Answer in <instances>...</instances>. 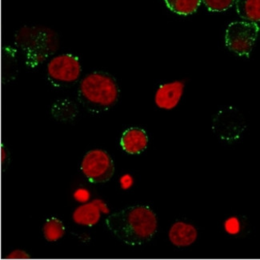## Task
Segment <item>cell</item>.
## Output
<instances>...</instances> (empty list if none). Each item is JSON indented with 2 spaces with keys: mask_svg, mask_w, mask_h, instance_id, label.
<instances>
[{
  "mask_svg": "<svg viewBox=\"0 0 260 260\" xmlns=\"http://www.w3.org/2000/svg\"><path fill=\"white\" fill-rule=\"evenodd\" d=\"M105 223L111 234L128 246L148 243L158 228L156 215L145 205L132 206L111 214Z\"/></svg>",
  "mask_w": 260,
  "mask_h": 260,
  "instance_id": "obj_1",
  "label": "cell"
},
{
  "mask_svg": "<svg viewBox=\"0 0 260 260\" xmlns=\"http://www.w3.org/2000/svg\"><path fill=\"white\" fill-rule=\"evenodd\" d=\"M77 97L79 102L89 112L102 113L111 109L118 102L119 85L110 74L94 72L82 80Z\"/></svg>",
  "mask_w": 260,
  "mask_h": 260,
  "instance_id": "obj_2",
  "label": "cell"
},
{
  "mask_svg": "<svg viewBox=\"0 0 260 260\" xmlns=\"http://www.w3.org/2000/svg\"><path fill=\"white\" fill-rule=\"evenodd\" d=\"M16 44L26 58V64L36 68L57 51L58 41L54 33L44 29L31 28L21 31Z\"/></svg>",
  "mask_w": 260,
  "mask_h": 260,
  "instance_id": "obj_3",
  "label": "cell"
},
{
  "mask_svg": "<svg viewBox=\"0 0 260 260\" xmlns=\"http://www.w3.org/2000/svg\"><path fill=\"white\" fill-rule=\"evenodd\" d=\"M259 27L247 21L233 22L228 26L225 42L228 49L239 56L249 57L258 38Z\"/></svg>",
  "mask_w": 260,
  "mask_h": 260,
  "instance_id": "obj_4",
  "label": "cell"
},
{
  "mask_svg": "<svg viewBox=\"0 0 260 260\" xmlns=\"http://www.w3.org/2000/svg\"><path fill=\"white\" fill-rule=\"evenodd\" d=\"M243 115L234 107H226L217 112L212 121V131L217 137L226 143L239 140L245 130Z\"/></svg>",
  "mask_w": 260,
  "mask_h": 260,
  "instance_id": "obj_5",
  "label": "cell"
},
{
  "mask_svg": "<svg viewBox=\"0 0 260 260\" xmlns=\"http://www.w3.org/2000/svg\"><path fill=\"white\" fill-rule=\"evenodd\" d=\"M81 170L91 183H107L113 177L115 164L107 151L94 149L86 153L82 162Z\"/></svg>",
  "mask_w": 260,
  "mask_h": 260,
  "instance_id": "obj_6",
  "label": "cell"
},
{
  "mask_svg": "<svg viewBox=\"0 0 260 260\" xmlns=\"http://www.w3.org/2000/svg\"><path fill=\"white\" fill-rule=\"evenodd\" d=\"M82 67L79 58L71 54L54 57L47 64V76L54 86L75 83L81 75Z\"/></svg>",
  "mask_w": 260,
  "mask_h": 260,
  "instance_id": "obj_7",
  "label": "cell"
},
{
  "mask_svg": "<svg viewBox=\"0 0 260 260\" xmlns=\"http://www.w3.org/2000/svg\"><path fill=\"white\" fill-rule=\"evenodd\" d=\"M184 91V83L181 81L161 85L155 94V101L158 108L172 110L179 104Z\"/></svg>",
  "mask_w": 260,
  "mask_h": 260,
  "instance_id": "obj_8",
  "label": "cell"
},
{
  "mask_svg": "<svg viewBox=\"0 0 260 260\" xmlns=\"http://www.w3.org/2000/svg\"><path fill=\"white\" fill-rule=\"evenodd\" d=\"M120 145L123 151L130 155H140L148 145L147 132L139 127H131L122 135Z\"/></svg>",
  "mask_w": 260,
  "mask_h": 260,
  "instance_id": "obj_9",
  "label": "cell"
},
{
  "mask_svg": "<svg viewBox=\"0 0 260 260\" xmlns=\"http://www.w3.org/2000/svg\"><path fill=\"white\" fill-rule=\"evenodd\" d=\"M105 204L102 200H95L89 204L79 206L74 211L73 219L79 225L92 226L98 223L101 216V211L104 209ZM106 212V211H105Z\"/></svg>",
  "mask_w": 260,
  "mask_h": 260,
  "instance_id": "obj_10",
  "label": "cell"
},
{
  "mask_svg": "<svg viewBox=\"0 0 260 260\" xmlns=\"http://www.w3.org/2000/svg\"><path fill=\"white\" fill-rule=\"evenodd\" d=\"M198 237L197 229L193 225L183 222L174 223L169 231V240L178 247H188Z\"/></svg>",
  "mask_w": 260,
  "mask_h": 260,
  "instance_id": "obj_11",
  "label": "cell"
},
{
  "mask_svg": "<svg viewBox=\"0 0 260 260\" xmlns=\"http://www.w3.org/2000/svg\"><path fill=\"white\" fill-rule=\"evenodd\" d=\"M236 8L240 17L247 22H260V0H236Z\"/></svg>",
  "mask_w": 260,
  "mask_h": 260,
  "instance_id": "obj_12",
  "label": "cell"
},
{
  "mask_svg": "<svg viewBox=\"0 0 260 260\" xmlns=\"http://www.w3.org/2000/svg\"><path fill=\"white\" fill-rule=\"evenodd\" d=\"M53 117L60 122H70L76 119L78 114L77 107L69 100H58L51 109Z\"/></svg>",
  "mask_w": 260,
  "mask_h": 260,
  "instance_id": "obj_13",
  "label": "cell"
},
{
  "mask_svg": "<svg viewBox=\"0 0 260 260\" xmlns=\"http://www.w3.org/2000/svg\"><path fill=\"white\" fill-rule=\"evenodd\" d=\"M66 228L63 222L56 217H51L46 221L44 226V236L48 242H55L64 236Z\"/></svg>",
  "mask_w": 260,
  "mask_h": 260,
  "instance_id": "obj_14",
  "label": "cell"
},
{
  "mask_svg": "<svg viewBox=\"0 0 260 260\" xmlns=\"http://www.w3.org/2000/svg\"><path fill=\"white\" fill-rule=\"evenodd\" d=\"M171 11L181 15L194 13L200 8L202 0H164Z\"/></svg>",
  "mask_w": 260,
  "mask_h": 260,
  "instance_id": "obj_15",
  "label": "cell"
},
{
  "mask_svg": "<svg viewBox=\"0 0 260 260\" xmlns=\"http://www.w3.org/2000/svg\"><path fill=\"white\" fill-rule=\"evenodd\" d=\"M210 12H222L232 8L236 0H202Z\"/></svg>",
  "mask_w": 260,
  "mask_h": 260,
  "instance_id": "obj_16",
  "label": "cell"
},
{
  "mask_svg": "<svg viewBox=\"0 0 260 260\" xmlns=\"http://www.w3.org/2000/svg\"><path fill=\"white\" fill-rule=\"evenodd\" d=\"M224 228L228 234L236 235L240 232L241 225L236 217H231L225 222Z\"/></svg>",
  "mask_w": 260,
  "mask_h": 260,
  "instance_id": "obj_17",
  "label": "cell"
},
{
  "mask_svg": "<svg viewBox=\"0 0 260 260\" xmlns=\"http://www.w3.org/2000/svg\"><path fill=\"white\" fill-rule=\"evenodd\" d=\"M31 258L30 254L23 250H15L11 254H8L6 258L8 259H29Z\"/></svg>",
  "mask_w": 260,
  "mask_h": 260,
  "instance_id": "obj_18",
  "label": "cell"
},
{
  "mask_svg": "<svg viewBox=\"0 0 260 260\" xmlns=\"http://www.w3.org/2000/svg\"><path fill=\"white\" fill-rule=\"evenodd\" d=\"M89 196H89L88 191L84 189H79L75 194V198L79 202L87 201L88 200Z\"/></svg>",
  "mask_w": 260,
  "mask_h": 260,
  "instance_id": "obj_19",
  "label": "cell"
},
{
  "mask_svg": "<svg viewBox=\"0 0 260 260\" xmlns=\"http://www.w3.org/2000/svg\"><path fill=\"white\" fill-rule=\"evenodd\" d=\"M132 183H133L132 178L129 175L123 176L120 180L121 186L123 189L129 188L132 186Z\"/></svg>",
  "mask_w": 260,
  "mask_h": 260,
  "instance_id": "obj_20",
  "label": "cell"
}]
</instances>
